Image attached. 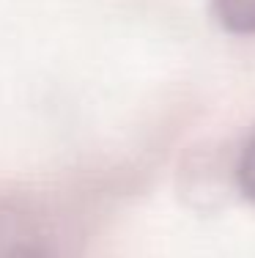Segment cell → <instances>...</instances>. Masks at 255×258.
<instances>
[{
    "label": "cell",
    "instance_id": "1",
    "mask_svg": "<svg viewBox=\"0 0 255 258\" xmlns=\"http://www.w3.org/2000/svg\"><path fill=\"white\" fill-rule=\"evenodd\" d=\"M214 14L230 33H255V0H214Z\"/></svg>",
    "mask_w": 255,
    "mask_h": 258
},
{
    "label": "cell",
    "instance_id": "2",
    "mask_svg": "<svg viewBox=\"0 0 255 258\" xmlns=\"http://www.w3.org/2000/svg\"><path fill=\"white\" fill-rule=\"evenodd\" d=\"M236 181H239V189L244 198L255 201V138L244 146L239 157V165H236Z\"/></svg>",
    "mask_w": 255,
    "mask_h": 258
}]
</instances>
